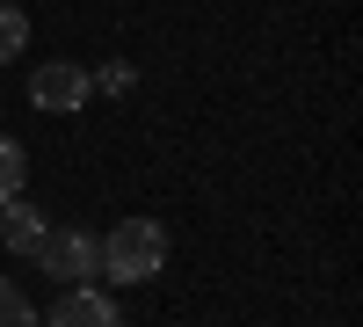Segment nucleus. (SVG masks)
I'll list each match as a JSON object with an SVG mask.
<instances>
[{
	"instance_id": "f257e3e1",
	"label": "nucleus",
	"mask_w": 363,
	"mask_h": 327,
	"mask_svg": "<svg viewBox=\"0 0 363 327\" xmlns=\"http://www.w3.org/2000/svg\"><path fill=\"white\" fill-rule=\"evenodd\" d=\"M160 262H167V226H160V218H124V226H109V240H102V277H109V284H153Z\"/></svg>"
},
{
	"instance_id": "f03ea898",
	"label": "nucleus",
	"mask_w": 363,
	"mask_h": 327,
	"mask_svg": "<svg viewBox=\"0 0 363 327\" xmlns=\"http://www.w3.org/2000/svg\"><path fill=\"white\" fill-rule=\"evenodd\" d=\"M37 262H44V277H51V284H87V277L102 270V240H87V226H66V233H44Z\"/></svg>"
},
{
	"instance_id": "7ed1b4c3",
	"label": "nucleus",
	"mask_w": 363,
	"mask_h": 327,
	"mask_svg": "<svg viewBox=\"0 0 363 327\" xmlns=\"http://www.w3.org/2000/svg\"><path fill=\"white\" fill-rule=\"evenodd\" d=\"M87 95H95V80H87V66H73V58H51V66L29 73V102L51 109V116H73L87 109Z\"/></svg>"
},
{
	"instance_id": "20e7f679",
	"label": "nucleus",
	"mask_w": 363,
	"mask_h": 327,
	"mask_svg": "<svg viewBox=\"0 0 363 327\" xmlns=\"http://www.w3.org/2000/svg\"><path fill=\"white\" fill-rule=\"evenodd\" d=\"M44 327H124V320H116V306L102 299V291H80V284H73L66 299L51 306V320H44Z\"/></svg>"
},
{
	"instance_id": "39448f33",
	"label": "nucleus",
	"mask_w": 363,
	"mask_h": 327,
	"mask_svg": "<svg viewBox=\"0 0 363 327\" xmlns=\"http://www.w3.org/2000/svg\"><path fill=\"white\" fill-rule=\"evenodd\" d=\"M44 233H51V218L37 211V204L8 196V218H0V248H15V255H37V248H44Z\"/></svg>"
},
{
	"instance_id": "423d86ee",
	"label": "nucleus",
	"mask_w": 363,
	"mask_h": 327,
	"mask_svg": "<svg viewBox=\"0 0 363 327\" xmlns=\"http://www.w3.org/2000/svg\"><path fill=\"white\" fill-rule=\"evenodd\" d=\"M22 51H29V15L15 8V0H0V66L22 58Z\"/></svg>"
},
{
	"instance_id": "0eeeda50",
	"label": "nucleus",
	"mask_w": 363,
	"mask_h": 327,
	"mask_svg": "<svg viewBox=\"0 0 363 327\" xmlns=\"http://www.w3.org/2000/svg\"><path fill=\"white\" fill-rule=\"evenodd\" d=\"M22 174H29V160H22V145L0 131V204L8 196H22Z\"/></svg>"
},
{
	"instance_id": "6e6552de",
	"label": "nucleus",
	"mask_w": 363,
	"mask_h": 327,
	"mask_svg": "<svg viewBox=\"0 0 363 327\" xmlns=\"http://www.w3.org/2000/svg\"><path fill=\"white\" fill-rule=\"evenodd\" d=\"M0 327H44L37 313H29V299H22V291H15L8 277H0Z\"/></svg>"
}]
</instances>
